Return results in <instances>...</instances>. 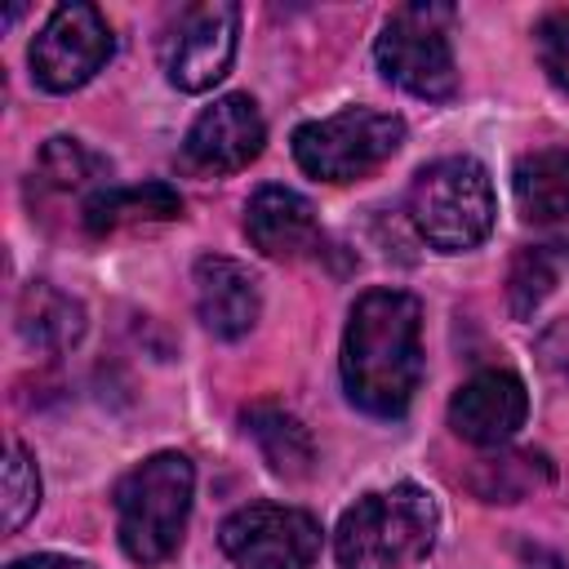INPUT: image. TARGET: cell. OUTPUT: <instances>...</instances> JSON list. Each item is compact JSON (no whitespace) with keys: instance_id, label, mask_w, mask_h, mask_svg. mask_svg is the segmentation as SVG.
I'll list each match as a JSON object with an SVG mask.
<instances>
[{"instance_id":"obj_1","label":"cell","mask_w":569,"mask_h":569,"mask_svg":"<svg viewBox=\"0 0 569 569\" xmlns=\"http://www.w3.org/2000/svg\"><path fill=\"white\" fill-rule=\"evenodd\" d=\"M422 382V307L405 289L356 298L342 333V387L356 409L400 418Z\"/></svg>"},{"instance_id":"obj_2","label":"cell","mask_w":569,"mask_h":569,"mask_svg":"<svg viewBox=\"0 0 569 569\" xmlns=\"http://www.w3.org/2000/svg\"><path fill=\"white\" fill-rule=\"evenodd\" d=\"M436 529V498L422 485H391L342 511L333 529V560L338 569H413L431 556Z\"/></svg>"},{"instance_id":"obj_3","label":"cell","mask_w":569,"mask_h":569,"mask_svg":"<svg viewBox=\"0 0 569 569\" xmlns=\"http://www.w3.org/2000/svg\"><path fill=\"white\" fill-rule=\"evenodd\" d=\"M191 493H196V467L187 453H173V449L151 453L133 471L120 476L116 529L133 565L151 569L178 551L187 516H191Z\"/></svg>"},{"instance_id":"obj_4","label":"cell","mask_w":569,"mask_h":569,"mask_svg":"<svg viewBox=\"0 0 569 569\" xmlns=\"http://www.w3.org/2000/svg\"><path fill=\"white\" fill-rule=\"evenodd\" d=\"M493 182L471 156H445L418 169L409 187V222L440 253H467L493 231Z\"/></svg>"},{"instance_id":"obj_5","label":"cell","mask_w":569,"mask_h":569,"mask_svg":"<svg viewBox=\"0 0 569 569\" xmlns=\"http://www.w3.org/2000/svg\"><path fill=\"white\" fill-rule=\"evenodd\" d=\"M405 142V120L373 107H342L338 116L293 129V160L320 182H356L387 164Z\"/></svg>"},{"instance_id":"obj_6","label":"cell","mask_w":569,"mask_h":569,"mask_svg":"<svg viewBox=\"0 0 569 569\" xmlns=\"http://www.w3.org/2000/svg\"><path fill=\"white\" fill-rule=\"evenodd\" d=\"M449 9L445 4H405L382 22L373 44L378 71L413 98L445 102L458 93V67L449 49Z\"/></svg>"},{"instance_id":"obj_7","label":"cell","mask_w":569,"mask_h":569,"mask_svg":"<svg viewBox=\"0 0 569 569\" xmlns=\"http://www.w3.org/2000/svg\"><path fill=\"white\" fill-rule=\"evenodd\" d=\"M116 53V36L107 27V18L93 4H58L49 13V22L40 27V36L31 40V76L40 89L49 93H71L80 84H89L107 58Z\"/></svg>"},{"instance_id":"obj_8","label":"cell","mask_w":569,"mask_h":569,"mask_svg":"<svg viewBox=\"0 0 569 569\" xmlns=\"http://www.w3.org/2000/svg\"><path fill=\"white\" fill-rule=\"evenodd\" d=\"M218 542L240 569H311L320 556V525L311 511L253 502L222 520Z\"/></svg>"},{"instance_id":"obj_9","label":"cell","mask_w":569,"mask_h":569,"mask_svg":"<svg viewBox=\"0 0 569 569\" xmlns=\"http://www.w3.org/2000/svg\"><path fill=\"white\" fill-rule=\"evenodd\" d=\"M236 36H240V9L227 0L191 4L182 9L169 44H164V71L182 93H204L213 89L236 58Z\"/></svg>"},{"instance_id":"obj_10","label":"cell","mask_w":569,"mask_h":569,"mask_svg":"<svg viewBox=\"0 0 569 569\" xmlns=\"http://www.w3.org/2000/svg\"><path fill=\"white\" fill-rule=\"evenodd\" d=\"M262 142H267V124L258 102L249 93H222L187 129L182 156L200 173H236L249 160H258Z\"/></svg>"},{"instance_id":"obj_11","label":"cell","mask_w":569,"mask_h":569,"mask_svg":"<svg viewBox=\"0 0 569 569\" xmlns=\"http://www.w3.org/2000/svg\"><path fill=\"white\" fill-rule=\"evenodd\" d=\"M529 413V391L511 369H480L449 400V427L471 445H507Z\"/></svg>"},{"instance_id":"obj_12","label":"cell","mask_w":569,"mask_h":569,"mask_svg":"<svg viewBox=\"0 0 569 569\" xmlns=\"http://www.w3.org/2000/svg\"><path fill=\"white\" fill-rule=\"evenodd\" d=\"M196 311L204 320V329L213 338H244L253 325H258V311H262V293H258V276L236 262V258H222V253H204L196 262Z\"/></svg>"},{"instance_id":"obj_13","label":"cell","mask_w":569,"mask_h":569,"mask_svg":"<svg viewBox=\"0 0 569 569\" xmlns=\"http://www.w3.org/2000/svg\"><path fill=\"white\" fill-rule=\"evenodd\" d=\"M244 231H249L253 249H262L267 258H293L316 244L320 222H316V204L307 196H298L293 187L267 182L244 204Z\"/></svg>"},{"instance_id":"obj_14","label":"cell","mask_w":569,"mask_h":569,"mask_svg":"<svg viewBox=\"0 0 569 569\" xmlns=\"http://www.w3.org/2000/svg\"><path fill=\"white\" fill-rule=\"evenodd\" d=\"M182 213V196L164 182H142V187H102L84 200L80 222L89 236H111L133 222H169Z\"/></svg>"},{"instance_id":"obj_15","label":"cell","mask_w":569,"mask_h":569,"mask_svg":"<svg viewBox=\"0 0 569 569\" xmlns=\"http://www.w3.org/2000/svg\"><path fill=\"white\" fill-rule=\"evenodd\" d=\"M18 333L36 351H67L84 333V307L53 289L49 280H36L18 298Z\"/></svg>"},{"instance_id":"obj_16","label":"cell","mask_w":569,"mask_h":569,"mask_svg":"<svg viewBox=\"0 0 569 569\" xmlns=\"http://www.w3.org/2000/svg\"><path fill=\"white\" fill-rule=\"evenodd\" d=\"M516 204L533 222H569V151H533L516 164Z\"/></svg>"},{"instance_id":"obj_17","label":"cell","mask_w":569,"mask_h":569,"mask_svg":"<svg viewBox=\"0 0 569 569\" xmlns=\"http://www.w3.org/2000/svg\"><path fill=\"white\" fill-rule=\"evenodd\" d=\"M244 431L258 440V449H262V458L271 462L276 476L298 480V476L311 471V458H316L311 436H307V427L289 409H280V405H253V409H244Z\"/></svg>"},{"instance_id":"obj_18","label":"cell","mask_w":569,"mask_h":569,"mask_svg":"<svg viewBox=\"0 0 569 569\" xmlns=\"http://www.w3.org/2000/svg\"><path fill=\"white\" fill-rule=\"evenodd\" d=\"M569 267V244H529L516 253L507 276V298L516 316H533V307L556 289L560 271Z\"/></svg>"},{"instance_id":"obj_19","label":"cell","mask_w":569,"mask_h":569,"mask_svg":"<svg viewBox=\"0 0 569 569\" xmlns=\"http://www.w3.org/2000/svg\"><path fill=\"white\" fill-rule=\"evenodd\" d=\"M547 480H551V462H547L542 453H533V449H525V453H502V458H485V462L476 467V476H471V485H476V493H480L485 502H516V498L533 493V489L547 485Z\"/></svg>"},{"instance_id":"obj_20","label":"cell","mask_w":569,"mask_h":569,"mask_svg":"<svg viewBox=\"0 0 569 569\" xmlns=\"http://www.w3.org/2000/svg\"><path fill=\"white\" fill-rule=\"evenodd\" d=\"M40 507V471L22 445H9L4 458V529L18 533Z\"/></svg>"},{"instance_id":"obj_21","label":"cell","mask_w":569,"mask_h":569,"mask_svg":"<svg viewBox=\"0 0 569 569\" xmlns=\"http://www.w3.org/2000/svg\"><path fill=\"white\" fill-rule=\"evenodd\" d=\"M98 173H102V160L89 156L76 138H49L44 151H40V178L58 191H76Z\"/></svg>"},{"instance_id":"obj_22","label":"cell","mask_w":569,"mask_h":569,"mask_svg":"<svg viewBox=\"0 0 569 569\" xmlns=\"http://www.w3.org/2000/svg\"><path fill=\"white\" fill-rule=\"evenodd\" d=\"M533 44H538V62L551 76V84L569 89V9L547 13L533 31Z\"/></svg>"},{"instance_id":"obj_23","label":"cell","mask_w":569,"mask_h":569,"mask_svg":"<svg viewBox=\"0 0 569 569\" xmlns=\"http://www.w3.org/2000/svg\"><path fill=\"white\" fill-rule=\"evenodd\" d=\"M9 569H93V565H89V560H76V556L40 551V556H22V560H13Z\"/></svg>"}]
</instances>
